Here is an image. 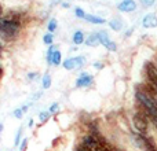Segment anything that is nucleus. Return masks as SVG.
<instances>
[{
    "label": "nucleus",
    "mask_w": 157,
    "mask_h": 151,
    "mask_svg": "<svg viewBox=\"0 0 157 151\" xmlns=\"http://www.w3.org/2000/svg\"><path fill=\"white\" fill-rule=\"evenodd\" d=\"M22 29L21 15L11 13L0 17V37L4 41H13L19 36Z\"/></svg>",
    "instance_id": "f257e3e1"
},
{
    "label": "nucleus",
    "mask_w": 157,
    "mask_h": 151,
    "mask_svg": "<svg viewBox=\"0 0 157 151\" xmlns=\"http://www.w3.org/2000/svg\"><path fill=\"white\" fill-rule=\"evenodd\" d=\"M83 144L90 151H113V149L105 140H101V139L95 138V136H87V138H84Z\"/></svg>",
    "instance_id": "f03ea898"
},
{
    "label": "nucleus",
    "mask_w": 157,
    "mask_h": 151,
    "mask_svg": "<svg viewBox=\"0 0 157 151\" xmlns=\"http://www.w3.org/2000/svg\"><path fill=\"white\" fill-rule=\"evenodd\" d=\"M132 122H134V127H135L136 132H138L139 135L146 136L147 129H149V124H147L146 118H145L142 114H135V116H134Z\"/></svg>",
    "instance_id": "7ed1b4c3"
},
{
    "label": "nucleus",
    "mask_w": 157,
    "mask_h": 151,
    "mask_svg": "<svg viewBox=\"0 0 157 151\" xmlns=\"http://www.w3.org/2000/svg\"><path fill=\"white\" fill-rule=\"evenodd\" d=\"M86 63V58L84 57H76V58H69L63 62V68L66 70H73V69H78Z\"/></svg>",
    "instance_id": "20e7f679"
},
{
    "label": "nucleus",
    "mask_w": 157,
    "mask_h": 151,
    "mask_svg": "<svg viewBox=\"0 0 157 151\" xmlns=\"http://www.w3.org/2000/svg\"><path fill=\"white\" fill-rule=\"evenodd\" d=\"M139 140H141V144L145 151H157V146L155 142H153V139L144 136V135H139Z\"/></svg>",
    "instance_id": "39448f33"
},
{
    "label": "nucleus",
    "mask_w": 157,
    "mask_h": 151,
    "mask_svg": "<svg viewBox=\"0 0 157 151\" xmlns=\"http://www.w3.org/2000/svg\"><path fill=\"white\" fill-rule=\"evenodd\" d=\"M97 35H98V39H99V43H102L108 50H110V51H114V50H116V44H114L113 41L109 40L108 33L102 30V32H98Z\"/></svg>",
    "instance_id": "423d86ee"
},
{
    "label": "nucleus",
    "mask_w": 157,
    "mask_h": 151,
    "mask_svg": "<svg viewBox=\"0 0 157 151\" xmlns=\"http://www.w3.org/2000/svg\"><path fill=\"white\" fill-rule=\"evenodd\" d=\"M135 7H136V4L134 0H124L123 3L119 4V10L124 11V13H131V11L135 10Z\"/></svg>",
    "instance_id": "0eeeda50"
},
{
    "label": "nucleus",
    "mask_w": 157,
    "mask_h": 151,
    "mask_svg": "<svg viewBox=\"0 0 157 151\" xmlns=\"http://www.w3.org/2000/svg\"><path fill=\"white\" fill-rule=\"evenodd\" d=\"M142 25L145 28H156L157 26V17L155 14H147L142 21Z\"/></svg>",
    "instance_id": "6e6552de"
},
{
    "label": "nucleus",
    "mask_w": 157,
    "mask_h": 151,
    "mask_svg": "<svg viewBox=\"0 0 157 151\" xmlns=\"http://www.w3.org/2000/svg\"><path fill=\"white\" fill-rule=\"evenodd\" d=\"M91 83H92V77H91V76H90L88 73H83V74H80V77L77 78L76 85L77 87H88Z\"/></svg>",
    "instance_id": "1a4fd4ad"
},
{
    "label": "nucleus",
    "mask_w": 157,
    "mask_h": 151,
    "mask_svg": "<svg viewBox=\"0 0 157 151\" xmlns=\"http://www.w3.org/2000/svg\"><path fill=\"white\" fill-rule=\"evenodd\" d=\"M147 77H149L150 83L153 84V87H156L157 88V72H156L155 68H152V66L147 68Z\"/></svg>",
    "instance_id": "9d476101"
},
{
    "label": "nucleus",
    "mask_w": 157,
    "mask_h": 151,
    "mask_svg": "<svg viewBox=\"0 0 157 151\" xmlns=\"http://www.w3.org/2000/svg\"><path fill=\"white\" fill-rule=\"evenodd\" d=\"M86 19L91 24H97V25H102L105 24V19L101 18V17H97V15H90V14H86Z\"/></svg>",
    "instance_id": "9b49d317"
},
{
    "label": "nucleus",
    "mask_w": 157,
    "mask_h": 151,
    "mask_svg": "<svg viewBox=\"0 0 157 151\" xmlns=\"http://www.w3.org/2000/svg\"><path fill=\"white\" fill-rule=\"evenodd\" d=\"M61 61H62V54H61L58 50H55L51 57V65H54V66L61 65Z\"/></svg>",
    "instance_id": "f8f14e48"
},
{
    "label": "nucleus",
    "mask_w": 157,
    "mask_h": 151,
    "mask_svg": "<svg viewBox=\"0 0 157 151\" xmlns=\"http://www.w3.org/2000/svg\"><path fill=\"white\" fill-rule=\"evenodd\" d=\"M72 40H73V43L76 44V46H78V44H81V43H84V35H83V32H81V30H77V32H75Z\"/></svg>",
    "instance_id": "ddd939ff"
},
{
    "label": "nucleus",
    "mask_w": 157,
    "mask_h": 151,
    "mask_svg": "<svg viewBox=\"0 0 157 151\" xmlns=\"http://www.w3.org/2000/svg\"><path fill=\"white\" fill-rule=\"evenodd\" d=\"M98 43H99V39H98V35H97V33H95V35L88 36V37H87V41H86V44H87V46H90V47L98 46Z\"/></svg>",
    "instance_id": "4468645a"
},
{
    "label": "nucleus",
    "mask_w": 157,
    "mask_h": 151,
    "mask_svg": "<svg viewBox=\"0 0 157 151\" xmlns=\"http://www.w3.org/2000/svg\"><path fill=\"white\" fill-rule=\"evenodd\" d=\"M41 85H43V89H48L50 87H51V76L44 74L43 80H41Z\"/></svg>",
    "instance_id": "2eb2a0df"
},
{
    "label": "nucleus",
    "mask_w": 157,
    "mask_h": 151,
    "mask_svg": "<svg viewBox=\"0 0 157 151\" xmlns=\"http://www.w3.org/2000/svg\"><path fill=\"white\" fill-rule=\"evenodd\" d=\"M43 43L47 44V46H52V43H54V36H52V33H47V35L43 36Z\"/></svg>",
    "instance_id": "dca6fc26"
},
{
    "label": "nucleus",
    "mask_w": 157,
    "mask_h": 151,
    "mask_svg": "<svg viewBox=\"0 0 157 151\" xmlns=\"http://www.w3.org/2000/svg\"><path fill=\"white\" fill-rule=\"evenodd\" d=\"M57 28H58V22H57V19H50V22H48V33H52V32H55L57 30Z\"/></svg>",
    "instance_id": "f3484780"
},
{
    "label": "nucleus",
    "mask_w": 157,
    "mask_h": 151,
    "mask_svg": "<svg viewBox=\"0 0 157 151\" xmlns=\"http://www.w3.org/2000/svg\"><path fill=\"white\" fill-rule=\"evenodd\" d=\"M109 25H110V28L112 29H114V30H120L121 29V26H123L120 19H113V21H110V24Z\"/></svg>",
    "instance_id": "a211bd4d"
},
{
    "label": "nucleus",
    "mask_w": 157,
    "mask_h": 151,
    "mask_svg": "<svg viewBox=\"0 0 157 151\" xmlns=\"http://www.w3.org/2000/svg\"><path fill=\"white\" fill-rule=\"evenodd\" d=\"M75 15H76L77 18H86V13H84L83 8H80V7L75 8Z\"/></svg>",
    "instance_id": "6ab92c4d"
},
{
    "label": "nucleus",
    "mask_w": 157,
    "mask_h": 151,
    "mask_svg": "<svg viewBox=\"0 0 157 151\" xmlns=\"http://www.w3.org/2000/svg\"><path fill=\"white\" fill-rule=\"evenodd\" d=\"M51 116V114L48 113V111H41L40 114H39V118H40V121L41 122H46L47 120H48V117Z\"/></svg>",
    "instance_id": "aec40b11"
},
{
    "label": "nucleus",
    "mask_w": 157,
    "mask_h": 151,
    "mask_svg": "<svg viewBox=\"0 0 157 151\" xmlns=\"http://www.w3.org/2000/svg\"><path fill=\"white\" fill-rule=\"evenodd\" d=\"M22 116H24V111H22V109H15V110H14V117H15V118L21 120Z\"/></svg>",
    "instance_id": "412c9836"
},
{
    "label": "nucleus",
    "mask_w": 157,
    "mask_h": 151,
    "mask_svg": "<svg viewBox=\"0 0 157 151\" xmlns=\"http://www.w3.org/2000/svg\"><path fill=\"white\" fill-rule=\"evenodd\" d=\"M26 149H28V139H24L21 146H19V151H26Z\"/></svg>",
    "instance_id": "4be33fe9"
},
{
    "label": "nucleus",
    "mask_w": 157,
    "mask_h": 151,
    "mask_svg": "<svg viewBox=\"0 0 157 151\" xmlns=\"http://www.w3.org/2000/svg\"><path fill=\"white\" fill-rule=\"evenodd\" d=\"M57 111H58V103H54V105L50 106V110H48L50 114H54V113H57Z\"/></svg>",
    "instance_id": "5701e85b"
},
{
    "label": "nucleus",
    "mask_w": 157,
    "mask_h": 151,
    "mask_svg": "<svg viewBox=\"0 0 157 151\" xmlns=\"http://www.w3.org/2000/svg\"><path fill=\"white\" fill-rule=\"evenodd\" d=\"M155 2H156V0H141V3L145 6V7H149V6H152Z\"/></svg>",
    "instance_id": "b1692460"
},
{
    "label": "nucleus",
    "mask_w": 157,
    "mask_h": 151,
    "mask_svg": "<svg viewBox=\"0 0 157 151\" xmlns=\"http://www.w3.org/2000/svg\"><path fill=\"white\" fill-rule=\"evenodd\" d=\"M21 135H22V129H19L18 132H17V136H15V143H14L15 146H18V144H19V139H21Z\"/></svg>",
    "instance_id": "393cba45"
},
{
    "label": "nucleus",
    "mask_w": 157,
    "mask_h": 151,
    "mask_svg": "<svg viewBox=\"0 0 157 151\" xmlns=\"http://www.w3.org/2000/svg\"><path fill=\"white\" fill-rule=\"evenodd\" d=\"M36 76H37L36 73H29V74H28V78H29V80H35Z\"/></svg>",
    "instance_id": "a878e982"
},
{
    "label": "nucleus",
    "mask_w": 157,
    "mask_h": 151,
    "mask_svg": "<svg viewBox=\"0 0 157 151\" xmlns=\"http://www.w3.org/2000/svg\"><path fill=\"white\" fill-rule=\"evenodd\" d=\"M0 17H3V7H2V4H0Z\"/></svg>",
    "instance_id": "bb28decb"
},
{
    "label": "nucleus",
    "mask_w": 157,
    "mask_h": 151,
    "mask_svg": "<svg viewBox=\"0 0 157 151\" xmlns=\"http://www.w3.org/2000/svg\"><path fill=\"white\" fill-rule=\"evenodd\" d=\"M3 132V124H0V133Z\"/></svg>",
    "instance_id": "cd10ccee"
},
{
    "label": "nucleus",
    "mask_w": 157,
    "mask_h": 151,
    "mask_svg": "<svg viewBox=\"0 0 157 151\" xmlns=\"http://www.w3.org/2000/svg\"><path fill=\"white\" fill-rule=\"evenodd\" d=\"M78 151H88V150H87V149H86V147H84V149H83V150H78Z\"/></svg>",
    "instance_id": "c85d7f7f"
},
{
    "label": "nucleus",
    "mask_w": 157,
    "mask_h": 151,
    "mask_svg": "<svg viewBox=\"0 0 157 151\" xmlns=\"http://www.w3.org/2000/svg\"><path fill=\"white\" fill-rule=\"evenodd\" d=\"M2 50H3V47H2V44H0V54H2Z\"/></svg>",
    "instance_id": "c756f323"
},
{
    "label": "nucleus",
    "mask_w": 157,
    "mask_h": 151,
    "mask_svg": "<svg viewBox=\"0 0 157 151\" xmlns=\"http://www.w3.org/2000/svg\"><path fill=\"white\" fill-rule=\"evenodd\" d=\"M0 73H2V72H0Z\"/></svg>",
    "instance_id": "7c9ffc66"
}]
</instances>
